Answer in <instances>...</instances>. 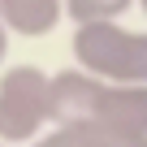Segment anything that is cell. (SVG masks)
Segmentation results:
<instances>
[{
  "label": "cell",
  "instance_id": "cell-1",
  "mask_svg": "<svg viewBox=\"0 0 147 147\" xmlns=\"http://www.w3.org/2000/svg\"><path fill=\"white\" fill-rule=\"evenodd\" d=\"M69 56L100 82H147V30L125 22H82L74 26Z\"/></svg>",
  "mask_w": 147,
  "mask_h": 147
},
{
  "label": "cell",
  "instance_id": "cell-2",
  "mask_svg": "<svg viewBox=\"0 0 147 147\" xmlns=\"http://www.w3.org/2000/svg\"><path fill=\"white\" fill-rule=\"evenodd\" d=\"M52 125V74L39 65H9L0 74V143H35Z\"/></svg>",
  "mask_w": 147,
  "mask_h": 147
},
{
  "label": "cell",
  "instance_id": "cell-3",
  "mask_svg": "<svg viewBox=\"0 0 147 147\" xmlns=\"http://www.w3.org/2000/svg\"><path fill=\"white\" fill-rule=\"evenodd\" d=\"M100 91H104V82L95 78V74H87L78 65L56 69L52 74V113H56V125H65V121H95Z\"/></svg>",
  "mask_w": 147,
  "mask_h": 147
},
{
  "label": "cell",
  "instance_id": "cell-4",
  "mask_svg": "<svg viewBox=\"0 0 147 147\" xmlns=\"http://www.w3.org/2000/svg\"><path fill=\"white\" fill-rule=\"evenodd\" d=\"M30 147H147L143 134H130L113 121H65L39 134Z\"/></svg>",
  "mask_w": 147,
  "mask_h": 147
},
{
  "label": "cell",
  "instance_id": "cell-5",
  "mask_svg": "<svg viewBox=\"0 0 147 147\" xmlns=\"http://www.w3.org/2000/svg\"><path fill=\"white\" fill-rule=\"evenodd\" d=\"M95 121H113L130 134L147 138V82H104L100 104H95Z\"/></svg>",
  "mask_w": 147,
  "mask_h": 147
},
{
  "label": "cell",
  "instance_id": "cell-6",
  "mask_svg": "<svg viewBox=\"0 0 147 147\" xmlns=\"http://www.w3.org/2000/svg\"><path fill=\"white\" fill-rule=\"evenodd\" d=\"M0 18L22 39H43L65 22V0H0Z\"/></svg>",
  "mask_w": 147,
  "mask_h": 147
},
{
  "label": "cell",
  "instance_id": "cell-7",
  "mask_svg": "<svg viewBox=\"0 0 147 147\" xmlns=\"http://www.w3.org/2000/svg\"><path fill=\"white\" fill-rule=\"evenodd\" d=\"M130 9H138V0H65V18L74 26H82V22H121Z\"/></svg>",
  "mask_w": 147,
  "mask_h": 147
},
{
  "label": "cell",
  "instance_id": "cell-8",
  "mask_svg": "<svg viewBox=\"0 0 147 147\" xmlns=\"http://www.w3.org/2000/svg\"><path fill=\"white\" fill-rule=\"evenodd\" d=\"M9 39H13V30H9L5 18H0V65H5V56H9Z\"/></svg>",
  "mask_w": 147,
  "mask_h": 147
},
{
  "label": "cell",
  "instance_id": "cell-9",
  "mask_svg": "<svg viewBox=\"0 0 147 147\" xmlns=\"http://www.w3.org/2000/svg\"><path fill=\"white\" fill-rule=\"evenodd\" d=\"M138 13H143V18H147V0H138Z\"/></svg>",
  "mask_w": 147,
  "mask_h": 147
},
{
  "label": "cell",
  "instance_id": "cell-10",
  "mask_svg": "<svg viewBox=\"0 0 147 147\" xmlns=\"http://www.w3.org/2000/svg\"><path fill=\"white\" fill-rule=\"evenodd\" d=\"M0 147H13V143H0Z\"/></svg>",
  "mask_w": 147,
  "mask_h": 147
}]
</instances>
